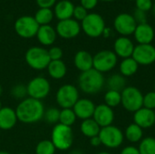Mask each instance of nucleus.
<instances>
[{
    "mask_svg": "<svg viewBox=\"0 0 155 154\" xmlns=\"http://www.w3.org/2000/svg\"><path fill=\"white\" fill-rule=\"evenodd\" d=\"M15 110L18 121L25 124L38 123L43 119L45 111L42 101L31 97L20 101Z\"/></svg>",
    "mask_w": 155,
    "mask_h": 154,
    "instance_id": "nucleus-1",
    "label": "nucleus"
},
{
    "mask_svg": "<svg viewBox=\"0 0 155 154\" xmlns=\"http://www.w3.org/2000/svg\"><path fill=\"white\" fill-rule=\"evenodd\" d=\"M104 84V74L94 68L81 73L78 77V88L86 94L98 93L103 90Z\"/></svg>",
    "mask_w": 155,
    "mask_h": 154,
    "instance_id": "nucleus-2",
    "label": "nucleus"
},
{
    "mask_svg": "<svg viewBox=\"0 0 155 154\" xmlns=\"http://www.w3.org/2000/svg\"><path fill=\"white\" fill-rule=\"evenodd\" d=\"M51 142L58 151H67L74 143V133L72 127L61 123L54 125L51 133Z\"/></svg>",
    "mask_w": 155,
    "mask_h": 154,
    "instance_id": "nucleus-3",
    "label": "nucleus"
},
{
    "mask_svg": "<svg viewBox=\"0 0 155 154\" xmlns=\"http://www.w3.org/2000/svg\"><path fill=\"white\" fill-rule=\"evenodd\" d=\"M25 60L27 65L35 71H42L46 69L49 63L51 62L48 51L40 46L30 47L25 52Z\"/></svg>",
    "mask_w": 155,
    "mask_h": 154,
    "instance_id": "nucleus-4",
    "label": "nucleus"
},
{
    "mask_svg": "<svg viewBox=\"0 0 155 154\" xmlns=\"http://www.w3.org/2000/svg\"><path fill=\"white\" fill-rule=\"evenodd\" d=\"M121 104L130 113H135L143 106V94L135 86H126L121 92Z\"/></svg>",
    "mask_w": 155,
    "mask_h": 154,
    "instance_id": "nucleus-5",
    "label": "nucleus"
},
{
    "mask_svg": "<svg viewBox=\"0 0 155 154\" xmlns=\"http://www.w3.org/2000/svg\"><path fill=\"white\" fill-rule=\"evenodd\" d=\"M80 99L78 88L71 84L61 85L55 93V101L61 109L73 108L75 103Z\"/></svg>",
    "mask_w": 155,
    "mask_h": 154,
    "instance_id": "nucleus-6",
    "label": "nucleus"
},
{
    "mask_svg": "<svg viewBox=\"0 0 155 154\" xmlns=\"http://www.w3.org/2000/svg\"><path fill=\"white\" fill-rule=\"evenodd\" d=\"M98 136L101 140L102 145L108 149L119 148L124 140V134L123 131L113 124L101 128Z\"/></svg>",
    "mask_w": 155,
    "mask_h": 154,
    "instance_id": "nucleus-7",
    "label": "nucleus"
},
{
    "mask_svg": "<svg viewBox=\"0 0 155 154\" xmlns=\"http://www.w3.org/2000/svg\"><path fill=\"white\" fill-rule=\"evenodd\" d=\"M105 27V22L103 16L96 13L88 14L81 23V29L87 36L92 38L103 35Z\"/></svg>",
    "mask_w": 155,
    "mask_h": 154,
    "instance_id": "nucleus-8",
    "label": "nucleus"
},
{
    "mask_svg": "<svg viewBox=\"0 0 155 154\" xmlns=\"http://www.w3.org/2000/svg\"><path fill=\"white\" fill-rule=\"evenodd\" d=\"M118 63V57L114 51L102 50L94 55L93 68L102 73H108L112 71Z\"/></svg>",
    "mask_w": 155,
    "mask_h": 154,
    "instance_id": "nucleus-9",
    "label": "nucleus"
},
{
    "mask_svg": "<svg viewBox=\"0 0 155 154\" xmlns=\"http://www.w3.org/2000/svg\"><path fill=\"white\" fill-rule=\"evenodd\" d=\"M28 97L42 101L45 99L51 92V84L44 76H35L29 81L26 85Z\"/></svg>",
    "mask_w": 155,
    "mask_h": 154,
    "instance_id": "nucleus-10",
    "label": "nucleus"
},
{
    "mask_svg": "<svg viewBox=\"0 0 155 154\" xmlns=\"http://www.w3.org/2000/svg\"><path fill=\"white\" fill-rule=\"evenodd\" d=\"M39 25L35 21V17L29 15H23L16 19L15 22V31L22 38L29 39L36 36L39 29Z\"/></svg>",
    "mask_w": 155,
    "mask_h": 154,
    "instance_id": "nucleus-11",
    "label": "nucleus"
},
{
    "mask_svg": "<svg viewBox=\"0 0 155 154\" xmlns=\"http://www.w3.org/2000/svg\"><path fill=\"white\" fill-rule=\"evenodd\" d=\"M114 26L116 32L122 36H128L134 33L137 23L134 15L127 13H122L114 18Z\"/></svg>",
    "mask_w": 155,
    "mask_h": 154,
    "instance_id": "nucleus-12",
    "label": "nucleus"
},
{
    "mask_svg": "<svg viewBox=\"0 0 155 154\" xmlns=\"http://www.w3.org/2000/svg\"><path fill=\"white\" fill-rule=\"evenodd\" d=\"M132 57L140 65H150L155 62V47L152 44H137Z\"/></svg>",
    "mask_w": 155,
    "mask_h": 154,
    "instance_id": "nucleus-13",
    "label": "nucleus"
},
{
    "mask_svg": "<svg viewBox=\"0 0 155 154\" xmlns=\"http://www.w3.org/2000/svg\"><path fill=\"white\" fill-rule=\"evenodd\" d=\"M56 34L64 39H72L76 37L81 32V25L75 19L61 20L57 23L55 28Z\"/></svg>",
    "mask_w": 155,
    "mask_h": 154,
    "instance_id": "nucleus-14",
    "label": "nucleus"
},
{
    "mask_svg": "<svg viewBox=\"0 0 155 154\" xmlns=\"http://www.w3.org/2000/svg\"><path fill=\"white\" fill-rule=\"evenodd\" d=\"M93 119L101 127H106L112 125L114 121V113L113 108L107 106L104 103L95 106V110L93 115Z\"/></svg>",
    "mask_w": 155,
    "mask_h": 154,
    "instance_id": "nucleus-15",
    "label": "nucleus"
},
{
    "mask_svg": "<svg viewBox=\"0 0 155 154\" xmlns=\"http://www.w3.org/2000/svg\"><path fill=\"white\" fill-rule=\"evenodd\" d=\"M95 104L94 103L88 99V98H80L74 107L72 108L77 117V119H80L82 121L93 118L94 110H95Z\"/></svg>",
    "mask_w": 155,
    "mask_h": 154,
    "instance_id": "nucleus-16",
    "label": "nucleus"
},
{
    "mask_svg": "<svg viewBox=\"0 0 155 154\" xmlns=\"http://www.w3.org/2000/svg\"><path fill=\"white\" fill-rule=\"evenodd\" d=\"M134 50V44L133 41L127 36H120L114 41V52L117 57H121L123 59L132 57Z\"/></svg>",
    "mask_w": 155,
    "mask_h": 154,
    "instance_id": "nucleus-17",
    "label": "nucleus"
},
{
    "mask_svg": "<svg viewBox=\"0 0 155 154\" xmlns=\"http://www.w3.org/2000/svg\"><path fill=\"white\" fill-rule=\"evenodd\" d=\"M134 122L142 129L151 128L155 124V112L145 107H142L134 113Z\"/></svg>",
    "mask_w": 155,
    "mask_h": 154,
    "instance_id": "nucleus-18",
    "label": "nucleus"
},
{
    "mask_svg": "<svg viewBox=\"0 0 155 154\" xmlns=\"http://www.w3.org/2000/svg\"><path fill=\"white\" fill-rule=\"evenodd\" d=\"M134 38L139 44H149L154 39V30L148 23L137 25L134 33Z\"/></svg>",
    "mask_w": 155,
    "mask_h": 154,
    "instance_id": "nucleus-19",
    "label": "nucleus"
},
{
    "mask_svg": "<svg viewBox=\"0 0 155 154\" xmlns=\"http://www.w3.org/2000/svg\"><path fill=\"white\" fill-rule=\"evenodd\" d=\"M18 122L15 110L12 107L5 106L0 110V130L8 131L13 129Z\"/></svg>",
    "mask_w": 155,
    "mask_h": 154,
    "instance_id": "nucleus-20",
    "label": "nucleus"
},
{
    "mask_svg": "<svg viewBox=\"0 0 155 154\" xmlns=\"http://www.w3.org/2000/svg\"><path fill=\"white\" fill-rule=\"evenodd\" d=\"M93 59L94 56L89 52L80 50L74 54V64L75 68L79 70L81 73H83L93 68Z\"/></svg>",
    "mask_w": 155,
    "mask_h": 154,
    "instance_id": "nucleus-21",
    "label": "nucleus"
},
{
    "mask_svg": "<svg viewBox=\"0 0 155 154\" xmlns=\"http://www.w3.org/2000/svg\"><path fill=\"white\" fill-rule=\"evenodd\" d=\"M57 34L54 27H52L50 25H40L39 29L36 34L37 40L39 43L45 46L52 45L56 39Z\"/></svg>",
    "mask_w": 155,
    "mask_h": 154,
    "instance_id": "nucleus-22",
    "label": "nucleus"
},
{
    "mask_svg": "<svg viewBox=\"0 0 155 154\" xmlns=\"http://www.w3.org/2000/svg\"><path fill=\"white\" fill-rule=\"evenodd\" d=\"M74 5L71 1L61 0L57 4H55L54 13L56 18L59 19V21L66 20L72 18L74 14Z\"/></svg>",
    "mask_w": 155,
    "mask_h": 154,
    "instance_id": "nucleus-23",
    "label": "nucleus"
},
{
    "mask_svg": "<svg viewBox=\"0 0 155 154\" xmlns=\"http://www.w3.org/2000/svg\"><path fill=\"white\" fill-rule=\"evenodd\" d=\"M46 70L48 75L54 80H61L67 74V66L63 60L51 61Z\"/></svg>",
    "mask_w": 155,
    "mask_h": 154,
    "instance_id": "nucleus-24",
    "label": "nucleus"
},
{
    "mask_svg": "<svg viewBox=\"0 0 155 154\" xmlns=\"http://www.w3.org/2000/svg\"><path fill=\"white\" fill-rule=\"evenodd\" d=\"M101 127L97 124V123L93 118L84 120L80 124V131L82 134L89 139L94 136H98Z\"/></svg>",
    "mask_w": 155,
    "mask_h": 154,
    "instance_id": "nucleus-25",
    "label": "nucleus"
},
{
    "mask_svg": "<svg viewBox=\"0 0 155 154\" xmlns=\"http://www.w3.org/2000/svg\"><path fill=\"white\" fill-rule=\"evenodd\" d=\"M139 68V64L133 57L123 59L120 64V74L124 77H130L134 75Z\"/></svg>",
    "mask_w": 155,
    "mask_h": 154,
    "instance_id": "nucleus-26",
    "label": "nucleus"
},
{
    "mask_svg": "<svg viewBox=\"0 0 155 154\" xmlns=\"http://www.w3.org/2000/svg\"><path fill=\"white\" fill-rule=\"evenodd\" d=\"M143 129H142L140 126H138L137 124L131 123L130 125H128L124 131V138L127 139V141H129L130 143H140L143 139Z\"/></svg>",
    "mask_w": 155,
    "mask_h": 154,
    "instance_id": "nucleus-27",
    "label": "nucleus"
},
{
    "mask_svg": "<svg viewBox=\"0 0 155 154\" xmlns=\"http://www.w3.org/2000/svg\"><path fill=\"white\" fill-rule=\"evenodd\" d=\"M106 85L108 90L122 92L126 87V80L125 77L123 76L121 74H112L106 81Z\"/></svg>",
    "mask_w": 155,
    "mask_h": 154,
    "instance_id": "nucleus-28",
    "label": "nucleus"
},
{
    "mask_svg": "<svg viewBox=\"0 0 155 154\" xmlns=\"http://www.w3.org/2000/svg\"><path fill=\"white\" fill-rule=\"evenodd\" d=\"M34 17L39 25H46L52 22L54 12L51 8H40L37 10Z\"/></svg>",
    "mask_w": 155,
    "mask_h": 154,
    "instance_id": "nucleus-29",
    "label": "nucleus"
},
{
    "mask_svg": "<svg viewBox=\"0 0 155 154\" xmlns=\"http://www.w3.org/2000/svg\"><path fill=\"white\" fill-rule=\"evenodd\" d=\"M76 119H77V117L72 108L60 110L59 123L64 124L65 126L72 127L74 124V123L76 122Z\"/></svg>",
    "mask_w": 155,
    "mask_h": 154,
    "instance_id": "nucleus-30",
    "label": "nucleus"
},
{
    "mask_svg": "<svg viewBox=\"0 0 155 154\" xmlns=\"http://www.w3.org/2000/svg\"><path fill=\"white\" fill-rule=\"evenodd\" d=\"M137 149L140 154H155V138L151 136L143 138Z\"/></svg>",
    "mask_w": 155,
    "mask_h": 154,
    "instance_id": "nucleus-31",
    "label": "nucleus"
},
{
    "mask_svg": "<svg viewBox=\"0 0 155 154\" xmlns=\"http://www.w3.org/2000/svg\"><path fill=\"white\" fill-rule=\"evenodd\" d=\"M104 104L111 108L117 107L118 105L121 104V93L117 91H113V90H108L104 97Z\"/></svg>",
    "mask_w": 155,
    "mask_h": 154,
    "instance_id": "nucleus-32",
    "label": "nucleus"
},
{
    "mask_svg": "<svg viewBox=\"0 0 155 154\" xmlns=\"http://www.w3.org/2000/svg\"><path fill=\"white\" fill-rule=\"evenodd\" d=\"M35 154H54L55 147L51 140H42L35 146Z\"/></svg>",
    "mask_w": 155,
    "mask_h": 154,
    "instance_id": "nucleus-33",
    "label": "nucleus"
},
{
    "mask_svg": "<svg viewBox=\"0 0 155 154\" xmlns=\"http://www.w3.org/2000/svg\"><path fill=\"white\" fill-rule=\"evenodd\" d=\"M60 118V110L56 107H49L45 111L43 119L48 124H57Z\"/></svg>",
    "mask_w": 155,
    "mask_h": 154,
    "instance_id": "nucleus-34",
    "label": "nucleus"
},
{
    "mask_svg": "<svg viewBox=\"0 0 155 154\" xmlns=\"http://www.w3.org/2000/svg\"><path fill=\"white\" fill-rule=\"evenodd\" d=\"M10 95L13 98H15L16 100H20V101L25 99L28 96L26 85H25L23 84H15L14 86H12V88L10 90Z\"/></svg>",
    "mask_w": 155,
    "mask_h": 154,
    "instance_id": "nucleus-35",
    "label": "nucleus"
},
{
    "mask_svg": "<svg viewBox=\"0 0 155 154\" xmlns=\"http://www.w3.org/2000/svg\"><path fill=\"white\" fill-rule=\"evenodd\" d=\"M143 107L155 111V91L149 92L143 95Z\"/></svg>",
    "mask_w": 155,
    "mask_h": 154,
    "instance_id": "nucleus-36",
    "label": "nucleus"
},
{
    "mask_svg": "<svg viewBox=\"0 0 155 154\" xmlns=\"http://www.w3.org/2000/svg\"><path fill=\"white\" fill-rule=\"evenodd\" d=\"M87 15H88L87 10L85 8H84L81 5H77V6H74L73 16L74 17V19L76 21H81L82 22L87 16Z\"/></svg>",
    "mask_w": 155,
    "mask_h": 154,
    "instance_id": "nucleus-37",
    "label": "nucleus"
},
{
    "mask_svg": "<svg viewBox=\"0 0 155 154\" xmlns=\"http://www.w3.org/2000/svg\"><path fill=\"white\" fill-rule=\"evenodd\" d=\"M135 3H136V9L145 13L151 10L153 6L152 0H135Z\"/></svg>",
    "mask_w": 155,
    "mask_h": 154,
    "instance_id": "nucleus-38",
    "label": "nucleus"
},
{
    "mask_svg": "<svg viewBox=\"0 0 155 154\" xmlns=\"http://www.w3.org/2000/svg\"><path fill=\"white\" fill-rule=\"evenodd\" d=\"M48 51L49 57L51 61H56V60H62L63 57V50L58 46H52Z\"/></svg>",
    "mask_w": 155,
    "mask_h": 154,
    "instance_id": "nucleus-39",
    "label": "nucleus"
},
{
    "mask_svg": "<svg viewBox=\"0 0 155 154\" xmlns=\"http://www.w3.org/2000/svg\"><path fill=\"white\" fill-rule=\"evenodd\" d=\"M134 19H135V21H136V23H137V25L147 23L146 13H145V12H143V11H141V10L136 9L135 12H134Z\"/></svg>",
    "mask_w": 155,
    "mask_h": 154,
    "instance_id": "nucleus-40",
    "label": "nucleus"
},
{
    "mask_svg": "<svg viewBox=\"0 0 155 154\" xmlns=\"http://www.w3.org/2000/svg\"><path fill=\"white\" fill-rule=\"evenodd\" d=\"M80 3L81 5L86 10H92L97 5L98 0H80Z\"/></svg>",
    "mask_w": 155,
    "mask_h": 154,
    "instance_id": "nucleus-41",
    "label": "nucleus"
},
{
    "mask_svg": "<svg viewBox=\"0 0 155 154\" xmlns=\"http://www.w3.org/2000/svg\"><path fill=\"white\" fill-rule=\"evenodd\" d=\"M56 0H36L37 5L40 8H51L55 5Z\"/></svg>",
    "mask_w": 155,
    "mask_h": 154,
    "instance_id": "nucleus-42",
    "label": "nucleus"
},
{
    "mask_svg": "<svg viewBox=\"0 0 155 154\" xmlns=\"http://www.w3.org/2000/svg\"><path fill=\"white\" fill-rule=\"evenodd\" d=\"M120 154H140L139 151L134 146H126L124 147Z\"/></svg>",
    "mask_w": 155,
    "mask_h": 154,
    "instance_id": "nucleus-43",
    "label": "nucleus"
},
{
    "mask_svg": "<svg viewBox=\"0 0 155 154\" xmlns=\"http://www.w3.org/2000/svg\"><path fill=\"white\" fill-rule=\"evenodd\" d=\"M90 144L93 147H99L100 145H102V143H101L99 136H94L93 138H90Z\"/></svg>",
    "mask_w": 155,
    "mask_h": 154,
    "instance_id": "nucleus-44",
    "label": "nucleus"
},
{
    "mask_svg": "<svg viewBox=\"0 0 155 154\" xmlns=\"http://www.w3.org/2000/svg\"><path fill=\"white\" fill-rule=\"evenodd\" d=\"M110 34H111V29L108 28V27H105V29H104V33H103V35H104V37H108V36L110 35Z\"/></svg>",
    "mask_w": 155,
    "mask_h": 154,
    "instance_id": "nucleus-45",
    "label": "nucleus"
},
{
    "mask_svg": "<svg viewBox=\"0 0 155 154\" xmlns=\"http://www.w3.org/2000/svg\"><path fill=\"white\" fill-rule=\"evenodd\" d=\"M69 154H83V152L81 151H78V150H74L73 152H71Z\"/></svg>",
    "mask_w": 155,
    "mask_h": 154,
    "instance_id": "nucleus-46",
    "label": "nucleus"
},
{
    "mask_svg": "<svg viewBox=\"0 0 155 154\" xmlns=\"http://www.w3.org/2000/svg\"><path fill=\"white\" fill-rule=\"evenodd\" d=\"M0 154H11L8 152H5V151H0Z\"/></svg>",
    "mask_w": 155,
    "mask_h": 154,
    "instance_id": "nucleus-47",
    "label": "nucleus"
},
{
    "mask_svg": "<svg viewBox=\"0 0 155 154\" xmlns=\"http://www.w3.org/2000/svg\"><path fill=\"white\" fill-rule=\"evenodd\" d=\"M97 154H111V153H109V152H98Z\"/></svg>",
    "mask_w": 155,
    "mask_h": 154,
    "instance_id": "nucleus-48",
    "label": "nucleus"
},
{
    "mask_svg": "<svg viewBox=\"0 0 155 154\" xmlns=\"http://www.w3.org/2000/svg\"><path fill=\"white\" fill-rule=\"evenodd\" d=\"M2 92H3V88H2V85L0 84V96H1V94H2Z\"/></svg>",
    "mask_w": 155,
    "mask_h": 154,
    "instance_id": "nucleus-49",
    "label": "nucleus"
},
{
    "mask_svg": "<svg viewBox=\"0 0 155 154\" xmlns=\"http://www.w3.org/2000/svg\"><path fill=\"white\" fill-rule=\"evenodd\" d=\"M153 14L155 15V5H153Z\"/></svg>",
    "mask_w": 155,
    "mask_h": 154,
    "instance_id": "nucleus-50",
    "label": "nucleus"
},
{
    "mask_svg": "<svg viewBox=\"0 0 155 154\" xmlns=\"http://www.w3.org/2000/svg\"><path fill=\"white\" fill-rule=\"evenodd\" d=\"M102 1H104V2H112L114 0H102Z\"/></svg>",
    "mask_w": 155,
    "mask_h": 154,
    "instance_id": "nucleus-51",
    "label": "nucleus"
},
{
    "mask_svg": "<svg viewBox=\"0 0 155 154\" xmlns=\"http://www.w3.org/2000/svg\"><path fill=\"white\" fill-rule=\"evenodd\" d=\"M2 107H3V106H2V103H1V101H0V110L2 109Z\"/></svg>",
    "mask_w": 155,
    "mask_h": 154,
    "instance_id": "nucleus-52",
    "label": "nucleus"
},
{
    "mask_svg": "<svg viewBox=\"0 0 155 154\" xmlns=\"http://www.w3.org/2000/svg\"><path fill=\"white\" fill-rule=\"evenodd\" d=\"M17 154H28V153H25V152H20V153H17Z\"/></svg>",
    "mask_w": 155,
    "mask_h": 154,
    "instance_id": "nucleus-53",
    "label": "nucleus"
},
{
    "mask_svg": "<svg viewBox=\"0 0 155 154\" xmlns=\"http://www.w3.org/2000/svg\"><path fill=\"white\" fill-rule=\"evenodd\" d=\"M129 1H135V0H129Z\"/></svg>",
    "mask_w": 155,
    "mask_h": 154,
    "instance_id": "nucleus-54",
    "label": "nucleus"
},
{
    "mask_svg": "<svg viewBox=\"0 0 155 154\" xmlns=\"http://www.w3.org/2000/svg\"><path fill=\"white\" fill-rule=\"evenodd\" d=\"M154 112H155V111H154Z\"/></svg>",
    "mask_w": 155,
    "mask_h": 154,
    "instance_id": "nucleus-55",
    "label": "nucleus"
}]
</instances>
